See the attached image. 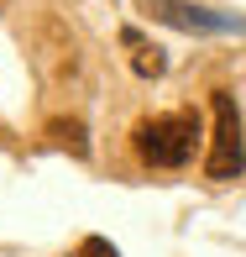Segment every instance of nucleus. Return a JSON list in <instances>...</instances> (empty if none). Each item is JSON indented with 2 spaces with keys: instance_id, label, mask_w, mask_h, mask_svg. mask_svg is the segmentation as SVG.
Instances as JSON below:
<instances>
[{
  "instance_id": "39448f33",
  "label": "nucleus",
  "mask_w": 246,
  "mask_h": 257,
  "mask_svg": "<svg viewBox=\"0 0 246 257\" xmlns=\"http://www.w3.org/2000/svg\"><path fill=\"white\" fill-rule=\"evenodd\" d=\"M68 257H115V247H110L105 236H84V241H79V247L68 252Z\"/></svg>"
},
{
  "instance_id": "7ed1b4c3",
  "label": "nucleus",
  "mask_w": 246,
  "mask_h": 257,
  "mask_svg": "<svg viewBox=\"0 0 246 257\" xmlns=\"http://www.w3.org/2000/svg\"><path fill=\"white\" fill-rule=\"evenodd\" d=\"M142 11H152L157 21L183 27V32H246V21H236V16H215V11L189 6V0H142Z\"/></svg>"
},
{
  "instance_id": "f257e3e1",
  "label": "nucleus",
  "mask_w": 246,
  "mask_h": 257,
  "mask_svg": "<svg viewBox=\"0 0 246 257\" xmlns=\"http://www.w3.org/2000/svg\"><path fill=\"white\" fill-rule=\"evenodd\" d=\"M194 142H199V115L194 110H162V115H147L142 126L131 132V147L147 168H183L194 158Z\"/></svg>"
},
{
  "instance_id": "f03ea898",
  "label": "nucleus",
  "mask_w": 246,
  "mask_h": 257,
  "mask_svg": "<svg viewBox=\"0 0 246 257\" xmlns=\"http://www.w3.org/2000/svg\"><path fill=\"white\" fill-rule=\"evenodd\" d=\"M215 137H209V158H204V173L215 184L236 179V173L246 168V137H241V110L236 100L225 95V89H215Z\"/></svg>"
},
{
  "instance_id": "20e7f679",
  "label": "nucleus",
  "mask_w": 246,
  "mask_h": 257,
  "mask_svg": "<svg viewBox=\"0 0 246 257\" xmlns=\"http://www.w3.org/2000/svg\"><path fill=\"white\" fill-rule=\"evenodd\" d=\"M121 42L131 48V68H136L142 79H157V74H162V53L152 48V42H147L136 27H126V32H121Z\"/></svg>"
}]
</instances>
